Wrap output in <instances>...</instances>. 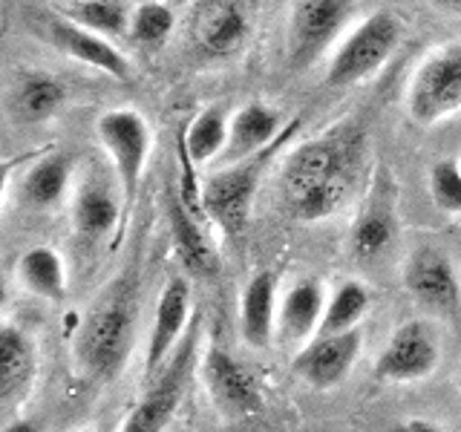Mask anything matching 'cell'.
<instances>
[{
  "instance_id": "obj_1",
  "label": "cell",
  "mask_w": 461,
  "mask_h": 432,
  "mask_svg": "<svg viewBox=\"0 0 461 432\" xmlns=\"http://www.w3.org/2000/svg\"><path fill=\"white\" fill-rule=\"evenodd\" d=\"M136 292L119 280L101 294L84 314L76 335V357L90 378L107 381L124 366L133 349L136 328Z\"/></svg>"
},
{
  "instance_id": "obj_2",
  "label": "cell",
  "mask_w": 461,
  "mask_h": 432,
  "mask_svg": "<svg viewBox=\"0 0 461 432\" xmlns=\"http://www.w3.org/2000/svg\"><path fill=\"white\" fill-rule=\"evenodd\" d=\"M196 340L199 335L194 320L187 335L182 338L179 349L170 355L165 369L148 383V392L130 410L119 432H165L187 392V381H191V372L196 364Z\"/></svg>"
},
{
  "instance_id": "obj_3",
  "label": "cell",
  "mask_w": 461,
  "mask_h": 432,
  "mask_svg": "<svg viewBox=\"0 0 461 432\" xmlns=\"http://www.w3.org/2000/svg\"><path fill=\"white\" fill-rule=\"evenodd\" d=\"M277 148H280V139L263 153H254L249 158H242V162H237L230 170L216 173V176L208 179L205 187H202V208H205V213L225 230V234L234 237L249 225L254 191L268 165V156Z\"/></svg>"
},
{
  "instance_id": "obj_4",
  "label": "cell",
  "mask_w": 461,
  "mask_h": 432,
  "mask_svg": "<svg viewBox=\"0 0 461 432\" xmlns=\"http://www.w3.org/2000/svg\"><path fill=\"white\" fill-rule=\"evenodd\" d=\"M441 364V346L436 331L424 320H410L389 335L375 360V374L386 383H415L429 378Z\"/></svg>"
},
{
  "instance_id": "obj_5",
  "label": "cell",
  "mask_w": 461,
  "mask_h": 432,
  "mask_svg": "<svg viewBox=\"0 0 461 432\" xmlns=\"http://www.w3.org/2000/svg\"><path fill=\"white\" fill-rule=\"evenodd\" d=\"M98 136L113 158L115 173H119L124 208L130 211L139 196L141 167L144 158H148V127H144V119L133 110H113L101 115Z\"/></svg>"
},
{
  "instance_id": "obj_6",
  "label": "cell",
  "mask_w": 461,
  "mask_h": 432,
  "mask_svg": "<svg viewBox=\"0 0 461 432\" xmlns=\"http://www.w3.org/2000/svg\"><path fill=\"white\" fill-rule=\"evenodd\" d=\"M191 314V283L185 277H170L156 302L153 326L148 335V352H144V378H148V383L165 369L170 355L179 349L182 335H187V328L194 323Z\"/></svg>"
},
{
  "instance_id": "obj_7",
  "label": "cell",
  "mask_w": 461,
  "mask_h": 432,
  "mask_svg": "<svg viewBox=\"0 0 461 432\" xmlns=\"http://www.w3.org/2000/svg\"><path fill=\"white\" fill-rule=\"evenodd\" d=\"M403 285L415 302H421L427 311L436 314H456L461 309V283L453 259L441 248L415 251L403 268Z\"/></svg>"
},
{
  "instance_id": "obj_8",
  "label": "cell",
  "mask_w": 461,
  "mask_h": 432,
  "mask_svg": "<svg viewBox=\"0 0 461 432\" xmlns=\"http://www.w3.org/2000/svg\"><path fill=\"white\" fill-rule=\"evenodd\" d=\"M461 107V50H450L418 72L410 93V112L415 122L436 124Z\"/></svg>"
},
{
  "instance_id": "obj_9",
  "label": "cell",
  "mask_w": 461,
  "mask_h": 432,
  "mask_svg": "<svg viewBox=\"0 0 461 432\" xmlns=\"http://www.w3.org/2000/svg\"><path fill=\"white\" fill-rule=\"evenodd\" d=\"M395 43L398 23L389 14H375L343 43V50L338 52L335 64L329 69V84L346 86L369 76V72H375L386 61V55L395 50Z\"/></svg>"
},
{
  "instance_id": "obj_10",
  "label": "cell",
  "mask_w": 461,
  "mask_h": 432,
  "mask_svg": "<svg viewBox=\"0 0 461 432\" xmlns=\"http://www.w3.org/2000/svg\"><path fill=\"white\" fill-rule=\"evenodd\" d=\"M355 150L346 139H321L309 141L288 158L285 167V196L292 205L306 199L314 187L323 182L340 176V173H352Z\"/></svg>"
},
{
  "instance_id": "obj_11",
  "label": "cell",
  "mask_w": 461,
  "mask_h": 432,
  "mask_svg": "<svg viewBox=\"0 0 461 432\" xmlns=\"http://www.w3.org/2000/svg\"><path fill=\"white\" fill-rule=\"evenodd\" d=\"M360 343H364V335L357 328L343 331V335H317L297 352L294 372L314 389L338 386L352 372Z\"/></svg>"
},
{
  "instance_id": "obj_12",
  "label": "cell",
  "mask_w": 461,
  "mask_h": 432,
  "mask_svg": "<svg viewBox=\"0 0 461 432\" xmlns=\"http://www.w3.org/2000/svg\"><path fill=\"white\" fill-rule=\"evenodd\" d=\"M202 372H205V383L222 412L245 418L259 412V407H263V392H259L257 378L234 355H228L220 346H213L205 355Z\"/></svg>"
},
{
  "instance_id": "obj_13",
  "label": "cell",
  "mask_w": 461,
  "mask_h": 432,
  "mask_svg": "<svg viewBox=\"0 0 461 432\" xmlns=\"http://www.w3.org/2000/svg\"><path fill=\"white\" fill-rule=\"evenodd\" d=\"M326 288L317 280H300L285 292L277 311V338L288 346H306L321 335L326 311Z\"/></svg>"
},
{
  "instance_id": "obj_14",
  "label": "cell",
  "mask_w": 461,
  "mask_h": 432,
  "mask_svg": "<svg viewBox=\"0 0 461 432\" xmlns=\"http://www.w3.org/2000/svg\"><path fill=\"white\" fill-rule=\"evenodd\" d=\"M38 372L35 346L23 328L6 323L0 328V403L14 410L29 395Z\"/></svg>"
},
{
  "instance_id": "obj_15",
  "label": "cell",
  "mask_w": 461,
  "mask_h": 432,
  "mask_svg": "<svg viewBox=\"0 0 461 432\" xmlns=\"http://www.w3.org/2000/svg\"><path fill=\"white\" fill-rule=\"evenodd\" d=\"M277 277L259 271L245 283L240 297V335L254 349L266 346L277 335Z\"/></svg>"
},
{
  "instance_id": "obj_16",
  "label": "cell",
  "mask_w": 461,
  "mask_h": 432,
  "mask_svg": "<svg viewBox=\"0 0 461 432\" xmlns=\"http://www.w3.org/2000/svg\"><path fill=\"white\" fill-rule=\"evenodd\" d=\"M346 12H349L346 0H300L292 23L294 61L303 64L321 52L340 29Z\"/></svg>"
},
{
  "instance_id": "obj_17",
  "label": "cell",
  "mask_w": 461,
  "mask_h": 432,
  "mask_svg": "<svg viewBox=\"0 0 461 432\" xmlns=\"http://www.w3.org/2000/svg\"><path fill=\"white\" fill-rule=\"evenodd\" d=\"M167 220L173 230V245H176V254L182 259V266L187 274H211L216 268V254L211 248V239L205 237V230L199 225V216H194L182 205V199L173 196L167 205Z\"/></svg>"
},
{
  "instance_id": "obj_18",
  "label": "cell",
  "mask_w": 461,
  "mask_h": 432,
  "mask_svg": "<svg viewBox=\"0 0 461 432\" xmlns=\"http://www.w3.org/2000/svg\"><path fill=\"white\" fill-rule=\"evenodd\" d=\"M18 283L41 300L61 302L67 294V266L50 245H35L18 259Z\"/></svg>"
},
{
  "instance_id": "obj_19",
  "label": "cell",
  "mask_w": 461,
  "mask_h": 432,
  "mask_svg": "<svg viewBox=\"0 0 461 432\" xmlns=\"http://www.w3.org/2000/svg\"><path fill=\"white\" fill-rule=\"evenodd\" d=\"M245 14L237 4L228 0H213L211 6L199 12L194 35L199 40V47L211 55H228L234 52L242 38H245Z\"/></svg>"
},
{
  "instance_id": "obj_20",
  "label": "cell",
  "mask_w": 461,
  "mask_h": 432,
  "mask_svg": "<svg viewBox=\"0 0 461 432\" xmlns=\"http://www.w3.org/2000/svg\"><path fill=\"white\" fill-rule=\"evenodd\" d=\"M277 115L263 104H249L234 115V124H230V139H228V156L242 162L254 153H263L266 148L274 144L277 136Z\"/></svg>"
},
{
  "instance_id": "obj_21",
  "label": "cell",
  "mask_w": 461,
  "mask_h": 432,
  "mask_svg": "<svg viewBox=\"0 0 461 432\" xmlns=\"http://www.w3.org/2000/svg\"><path fill=\"white\" fill-rule=\"evenodd\" d=\"M119 205H115L113 194L101 184H86L76 196V208H72V220H76L78 234L86 239H101L119 225Z\"/></svg>"
},
{
  "instance_id": "obj_22",
  "label": "cell",
  "mask_w": 461,
  "mask_h": 432,
  "mask_svg": "<svg viewBox=\"0 0 461 432\" xmlns=\"http://www.w3.org/2000/svg\"><path fill=\"white\" fill-rule=\"evenodd\" d=\"M372 306V292L357 280H346L343 285L335 288V294L329 297L321 335H343V331L357 328V323L364 320V314Z\"/></svg>"
},
{
  "instance_id": "obj_23",
  "label": "cell",
  "mask_w": 461,
  "mask_h": 432,
  "mask_svg": "<svg viewBox=\"0 0 461 432\" xmlns=\"http://www.w3.org/2000/svg\"><path fill=\"white\" fill-rule=\"evenodd\" d=\"M55 40L61 43L67 52H72L76 58H81L84 64H93L98 69L110 72L115 78H124L127 76V64L124 58L115 52L110 43H104L101 38H95L93 32H84L78 26H69V23H58L55 26Z\"/></svg>"
},
{
  "instance_id": "obj_24",
  "label": "cell",
  "mask_w": 461,
  "mask_h": 432,
  "mask_svg": "<svg viewBox=\"0 0 461 432\" xmlns=\"http://www.w3.org/2000/svg\"><path fill=\"white\" fill-rule=\"evenodd\" d=\"M393 239H395V213L384 205H372L352 230V254L360 263H372V259H378L389 248Z\"/></svg>"
},
{
  "instance_id": "obj_25",
  "label": "cell",
  "mask_w": 461,
  "mask_h": 432,
  "mask_svg": "<svg viewBox=\"0 0 461 432\" xmlns=\"http://www.w3.org/2000/svg\"><path fill=\"white\" fill-rule=\"evenodd\" d=\"M67 158L64 156H52L38 162L23 182V196L32 208H52L61 202L67 191Z\"/></svg>"
},
{
  "instance_id": "obj_26",
  "label": "cell",
  "mask_w": 461,
  "mask_h": 432,
  "mask_svg": "<svg viewBox=\"0 0 461 432\" xmlns=\"http://www.w3.org/2000/svg\"><path fill=\"white\" fill-rule=\"evenodd\" d=\"M228 139H230V130L225 124V115L216 107H211L196 115V122L191 124V130H187V136H185V148L191 153L194 165H202L220 150H225Z\"/></svg>"
},
{
  "instance_id": "obj_27",
  "label": "cell",
  "mask_w": 461,
  "mask_h": 432,
  "mask_svg": "<svg viewBox=\"0 0 461 432\" xmlns=\"http://www.w3.org/2000/svg\"><path fill=\"white\" fill-rule=\"evenodd\" d=\"M349 176H352V173H340V176L323 182L321 187H314L306 199H300L294 205L297 220L317 222V220H326V216L335 213L340 208L346 191H349Z\"/></svg>"
},
{
  "instance_id": "obj_28",
  "label": "cell",
  "mask_w": 461,
  "mask_h": 432,
  "mask_svg": "<svg viewBox=\"0 0 461 432\" xmlns=\"http://www.w3.org/2000/svg\"><path fill=\"white\" fill-rule=\"evenodd\" d=\"M61 86H58L55 81L50 78H32L23 84V90L18 95V110L26 122H43L50 119V115L58 110V104H61Z\"/></svg>"
},
{
  "instance_id": "obj_29",
  "label": "cell",
  "mask_w": 461,
  "mask_h": 432,
  "mask_svg": "<svg viewBox=\"0 0 461 432\" xmlns=\"http://www.w3.org/2000/svg\"><path fill=\"white\" fill-rule=\"evenodd\" d=\"M429 196L447 213H461V165L456 158L432 165L429 170Z\"/></svg>"
},
{
  "instance_id": "obj_30",
  "label": "cell",
  "mask_w": 461,
  "mask_h": 432,
  "mask_svg": "<svg viewBox=\"0 0 461 432\" xmlns=\"http://www.w3.org/2000/svg\"><path fill=\"white\" fill-rule=\"evenodd\" d=\"M173 29V14L167 6L148 4L136 12L133 18V35L141 43H162Z\"/></svg>"
},
{
  "instance_id": "obj_31",
  "label": "cell",
  "mask_w": 461,
  "mask_h": 432,
  "mask_svg": "<svg viewBox=\"0 0 461 432\" xmlns=\"http://www.w3.org/2000/svg\"><path fill=\"white\" fill-rule=\"evenodd\" d=\"M78 18L104 32H122L127 23V12L122 0H86L78 9Z\"/></svg>"
},
{
  "instance_id": "obj_32",
  "label": "cell",
  "mask_w": 461,
  "mask_h": 432,
  "mask_svg": "<svg viewBox=\"0 0 461 432\" xmlns=\"http://www.w3.org/2000/svg\"><path fill=\"white\" fill-rule=\"evenodd\" d=\"M389 432H447L436 421H427V418H407V421H398Z\"/></svg>"
},
{
  "instance_id": "obj_33",
  "label": "cell",
  "mask_w": 461,
  "mask_h": 432,
  "mask_svg": "<svg viewBox=\"0 0 461 432\" xmlns=\"http://www.w3.org/2000/svg\"><path fill=\"white\" fill-rule=\"evenodd\" d=\"M4 432H41V427L29 418H12V421L4 427Z\"/></svg>"
},
{
  "instance_id": "obj_34",
  "label": "cell",
  "mask_w": 461,
  "mask_h": 432,
  "mask_svg": "<svg viewBox=\"0 0 461 432\" xmlns=\"http://www.w3.org/2000/svg\"><path fill=\"white\" fill-rule=\"evenodd\" d=\"M444 4H450V6H456V9H461V0H444Z\"/></svg>"
},
{
  "instance_id": "obj_35",
  "label": "cell",
  "mask_w": 461,
  "mask_h": 432,
  "mask_svg": "<svg viewBox=\"0 0 461 432\" xmlns=\"http://www.w3.org/2000/svg\"><path fill=\"white\" fill-rule=\"evenodd\" d=\"M458 392H461V374H458Z\"/></svg>"
}]
</instances>
